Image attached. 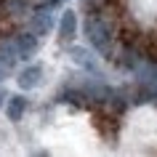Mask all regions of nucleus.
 <instances>
[{"label": "nucleus", "mask_w": 157, "mask_h": 157, "mask_svg": "<svg viewBox=\"0 0 157 157\" xmlns=\"http://www.w3.org/2000/svg\"><path fill=\"white\" fill-rule=\"evenodd\" d=\"M120 144L125 152H152L157 149V109L139 107L125 117Z\"/></svg>", "instance_id": "1"}, {"label": "nucleus", "mask_w": 157, "mask_h": 157, "mask_svg": "<svg viewBox=\"0 0 157 157\" xmlns=\"http://www.w3.org/2000/svg\"><path fill=\"white\" fill-rule=\"evenodd\" d=\"M53 144V149H75L80 152L77 144H85L91 149V144H96V136L91 133V125L85 117H77V120H64V125H59L53 133H48V147Z\"/></svg>", "instance_id": "2"}, {"label": "nucleus", "mask_w": 157, "mask_h": 157, "mask_svg": "<svg viewBox=\"0 0 157 157\" xmlns=\"http://www.w3.org/2000/svg\"><path fill=\"white\" fill-rule=\"evenodd\" d=\"M131 13L141 24H152L157 19V0H131Z\"/></svg>", "instance_id": "3"}, {"label": "nucleus", "mask_w": 157, "mask_h": 157, "mask_svg": "<svg viewBox=\"0 0 157 157\" xmlns=\"http://www.w3.org/2000/svg\"><path fill=\"white\" fill-rule=\"evenodd\" d=\"M37 83H40V67H29V69H24L19 75V85L21 88H35Z\"/></svg>", "instance_id": "4"}, {"label": "nucleus", "mask_w": 157, "mask_h": 157, "mask_svg": "<svg viewBox=\"0 0 157 157\" xmlns=\"http://www.w3.org/2000/svg\"><path fill=\"white\" fill-rule=\"evenodd\" d=\"M59 35H61V40H69L75 35V13L72 11H67L64 16H61V29H59Z\"/></svg>", "instance_id": "5"}, {"label": "nucleus", "mask_w": 157, "mask_h": 157, "mask_svg": "<svg viewBox=\"0 0 157 157\" xmlns=\"http://www.w3.org/2000/svg\"><path fill=\"white\" fill-rule=\"evenodd\" d=\"M24 107H27V101L21 99V96H13V99L8 101V117L11 120H19V117L24 115Z\"/></svg>", "instance_id": "6"}, {"label": "nucleus", "mask_w": 157, "mask_h": 157, "mask_svg": "<svg viewBox=\"0 0 157 157\" xmlns=\"http://www.w3.org/2000/svg\"><path fill=\"white\" fill-rule=\"evenodd\" d=\"M29 21H32V32H45V29H51V21H48V13H35V16H29Z\"/></svg>", "instance_id": "7"}]
</instances>
